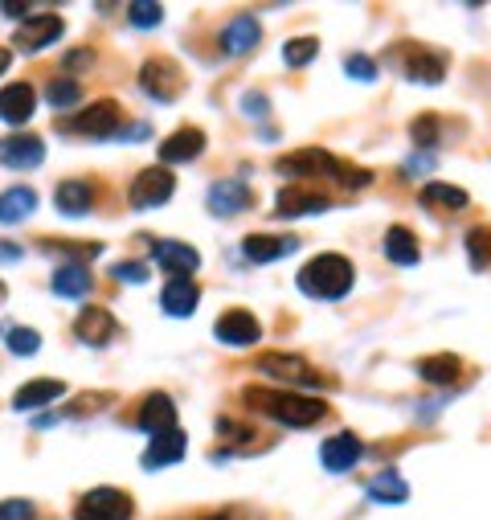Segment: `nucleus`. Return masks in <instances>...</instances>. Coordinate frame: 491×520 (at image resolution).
Returning a JSON list of instances; mask_svg holds the SVG:
<instances>
[{
  "instance_id": "a211bd4d",
  "label": "nucleus",
  "mask_w": 491,
  "mask_h": 520,
  "mask_svg": "<svg viewBox=\"0 0 491 520\" xmlns=\"http://www.w3.org/2000/svg\"><path fill=\"white\" fill-rule=\"evenodd\" d=\"M74 336L82 344H91V349H103V344H111V336H115V316L107 308H82L78 320H74Z\"/></svg>"
},
{
  "instance_id": "0eeeda50",
  "label": "nucleus",
  "mask_w": 491,
  "mask_h": 520,
  "mask_svg": "<svg viewBox=\"0 0 491 520\" xmlns=\"http://www.w3.org/2000/svg\"><path fill=\"white\" fill-rule=\"evenodd\" d=\"M140 86H144V95H152L156 103H172L176 95H181L185 74L172 58H148L140 66Z\"/></svg>"
},
{
  "instance_id": "1a4fd4ad",
  "label": "nucleus",
  "mask_w": 491,
  "mask_h": 520,
  "mask_svg": "<svg viewBox=\"0 0 491 520\" xmlns=\"http://www.w3.org/2000/svg\"><path fill=\"white\" fill-rule=\"evenodd\" d=\"M66 33V21L62 17H29V21H21L17 25V33H13V46L21 50V54H37V50H46V46H54V41Z\"/></svg>"
},
{
  "instance_id": "9d476101",
  "label": "nucleus",
  "mask_w": 491,
  "mask_h": 520,
  "mask_svg": "<svg viewBox=\"0 0 491 520\" xmlns=\"http://www.w3.org/2000/svg\"><path fill=\"white\" fill-rule=\"evenodd\" d=\"M152 254H156V263H160L172 279H193V271L201 267L197 246L176 242V238H156V242H152Z\"/></svg>"
},
{
  "instance_id": "a19ab883",
  "label": "nucleus",
  "mask_w": 491,
  "mask_h": 520,
  "mask_svg": "<svg viewBox=\"0 0 491 520\" xmlns=\"http://www.w3.org/2000/svg\"><path fill=\"white\" fill-rule=\"evenodd\" d=\"M111 279H119V283H148V263H115Z\"/></svg>"
},
{
  "instance_id": "c756f323",
  "label": "nucleus",
  "mask_w": 491,
  "mask_h": 520,
  "mask_svg": "<svg viewBox=\"0 0 491 520\" xmlns=\"http://www.w3.org/2000/svg\"><path fill=\"white\" fill-rule=\"evenodd\" d=\"M369 500L377 504H406L410 500V484L401 480V475L389 467V471H377L369 480Z\"/></svg>"
},
{
  "instance_id": "58836bf2",
  "label": "nucleus",
  "mask_w": 491,
  "mask_h": 520,
  "mask_svg": "<svg viewBox=\"0 0 491 520\" xmlns=\"http://www.w3.org/2000/svg\"><path fill=\"white\" fill-rule=\"evenodd\" d=\"M111 402H115L111 394H86V398H74V402L66 406V414H62V418H78V414L86 418V414H99V410H107Z\"/></svg>"
},
{
  "instance_id": "09e8293b",
  "label": "nucleus",
  "mask_w": 491,
  "mask_h": 520,
  "mask_svg": "<svg viewBox=\"0 0 491 520\" xmlns=\"http://www.w3.org/2000/svg\"><path fill=\"white\" fill-rule=\"evenodd\" d=\"M209 520H242V516H234V512H221V516H209Z\"/></svg>"
},
{
  "instance_id": "f257e3e1",
  "label": "nucleus",
  "mask_w": 491,
  "mask_h": 520,
  "mask_svg": "<svg viewBox=\"0 0 491 520\" xmlns=\"http://www.w3.org/2000/svg\"><path fill=\"white\" fill-rule=\"evenodd\" d=\"M242 402L271 418L279 426H291V430H311L332 418V406L324 398H311V394H295V389H279V385H258V389H246Z\"/></svg>"
},
{
  "instance_id": "393cba45",
  "label": "nucleus",
  "mask_w": 491,
  "mask_h": 520,
  "mask_svg": "<svg viewBox=\"0 0 491 520\" xmlns=\"http://www.w3.org/2000/svg\"><path fill=\"white\" fill-rule=\"evenodd\" d=\"M54 205L66 218H82V213L95 209V185L91 181H62L54 193Z\"/></svg>"
},
{
  "instance_id": "37998d69",
  "label": "nucleus",
  "mask_w": 491,
  "mask_h": 520,
  "mask_svg": "<svg viewBox=\"0 0 491 520\" xmlns=\"http://www.w3.org/2000/svg\"><path fill=\"white\" fill-rule=\"evenodd\" d=\"M242 111H246V115H254V119H266L271 103H266V95H246V99H242Z\"/></svg>"
},
{
  "instance_id": "e433bc0d",
  "label": "nucleus",
  "mask_w": 491,
  "mask_h": 520,
  "mask_svg": "<svg viewBox=\"0 0 491 520\" xmlns=\"http://www.w3.org/2000/svg\"><path fill=\"white\" fill-rule=\"evenodd\" d=\"M127 21L136 25V29H156L164 21V5H148V0H140V5H127Z\"/></svg>"
},
{
  "instance_id": "ddd939ff",
  "label": "nucleus",
  "mask_w": 491,
  "mask_h": 520,
  "mask_svg": "<svg viewBox=\"0 0 491 520\" xmlns=\"http://www.w3.org/2000/svg\"><path fill=\"white\" fill-rule=\"evenodd\" d=\"M41 156H46V144H41V136L13 132V136L0 140V164H5V168H37Z\"/></svg>"
},
{
  "instance_id": "c85d7f7f",
  "label": "nucleus",
  "mask_w": 491,
  "mask_h": 520,
  "mask_svg": "<svg viewBox=\"0 0 491 520\" xmlns=\"http://www.w3.org/2000/svg\"><path fill=\"white\" fill-rule=\"evenodd\" d=\"M385 258L389 263H397V267H414L418 263V238L406 230V226H389L385 230Z\"/></svg>"
},
{
  "instance_id": "cd10ccee",
  "label": "nucleus",
  "mask_w": 491,
  "mask_h": 520,
  "mask_svg": "<svg viewBox=\"0 0 491 520\" xmlns=\"http://www.w3.org/2000/svg\"><path fill=\"white\" fill-rule=\"evenodd\" d=\"M418 377L430 381V385H455L463 377V361L455 353H434V357H422L418 361Z\"/></svg>"
},
{
  "instance_id": "f03ea898",
  "label": "nucleus",
  "mask_w": 491,
  "mask_h": 520,
  "mask_svg": "<svg viewBox=\"0 0 491 520\" xmlns=\"http://www.w3.org/2000/svg\"><path fill=\"white\" fill-rule=\"evenodd\" d=\"M287 181H299V177H328V181H336V185H344V189H365L369 181H373V172L369 168H356V164H348V160H340V156H332L328 148H299V152H287V156H279V164H275Z\"/></svg>"
},
{
  "instance_id": "7c9ffc66",
  "label": "nucleus",
  "mask_w": 491,
  "mask_h": 520,
  "mask_svg": "<svg viewBox=\"0 0 491 520\" xmlns=\"http://www.w3.org/2000/svg\"><path fill=\"white\" fill-rule=\"evenodd\" d=\"M91 287H95V279L82 263H70V267L54 271V295H62V299H82Z\"/></svg>"
},
{
  "instance_id": "6e6552de",
  "label": "nucleus",
  "mask_w": 491,
  "mask_h": 520,
  "mask_svg": "<svg viewBox=\"0 0 491 520\" xmlns=\"http://www.w3.org/2000/svg\"><path fill=\"white\" fill-rule=\"evenodd\" d=\"M172 189H176V181H172V168L156 164V168H144L140 177L131 181L127 201H131V209H160V205L172 197Z\"/></svg>"
},
{
  "instance_id": "ea45409f",
  "label": "nucleus",
  "mask_w": 491,
  "mask_h": 520,
  "mask_svg": "<svg viewBox=\"0 0 491 520\" xmlns=\"http://www.w3.org/2000/svg\"><path fill=\"white\" fill-rule=\"evenodd\" d=\"M9 349H13V357H33V353L41 349V332H33V328H13V332H9Z\"/></svg>"
},
{
  "instance_id": "a18cd8bd",
  "label": "nucleus",
  "mask_w": 491,
  "mask_h": 520,
  "mask_svg": "<svg viewBox=\"0 0 491 520\" xmlns=\"http://www.w3.org/2000/svg\"><path fill=\"white\" fill-rule=\"evenodd\" d=\"M21 258V246H13V242H0V263H17Z\"/></svg>"
},
{
  "instance_id": "b1692460",
  "label": "nucleus",
  "mask_w": 491,
  "mask_h": 520,
  "mask_svg": "<svg viewBox=\"0 0 491 520\" xmlns=\"http://www.w3.org/2000/svg\"><path fill=\"white\" fill-rule=\"evenodd\" d=\"M185 447H189V439H185V430H168V435H156L152 439V447L144 451V467L148 471H156V467H168V463H181L185 459Z\"/></svg>"
},
{
  "instance_id": "473e14b6",
  "label": "nucleus",
  "mask_w": 491,
  "mask_h": 520,
  "mask_svg": "<svg viewBox=\"0 0 491 520\" xmlns=\"http://www.w3.org/2000/svg\"><path fill=\"white\" fill-rule=\"evenodd\" d=\"M467 254H471V267H475V271H487V267H491V226L467 230Z\"/></svg>"
},
{
  "instance_id": "7ed1b4c3",
  "label": "nucleus",
  "mask_w": 491,
  "mask_h": 520,
  "mask_svg": "<svg viewBox=\"0 0 491 520\" xmlns=\"http://www.w3.org/2000/svg\"><path fill=\"white\" fill-rule=\"evenodd\" d=\"M299 291L307 295V299H324V303H336V299H344L348 291H352V283H356V267L348 263L344 254H316L311 263H303L299 267Z\"/></svg>"
},
{
  "instance_id": "4be33fe9",
  "label": "nucleus",
  "mask_w": 491,
  "mask_h": 520,
  "mask_svg": "<svg viewBox=\"0 0 491 520\" xmlns=\"http://www.w3.org/2000/svg\"><path fill=\"white\" fill-rule=\"evenodd\" d=\"M66 394V385L58 381V377H33V381H25L17 394H13V410H37V406H50V402H58Z\"/></svg>"
},
{
  "instance_id": "2f4dec72",
  "label": "nucleus",
  "mask_w": 491,
  "mask_h": 520,
  "mask_svg": "<svg viewBox=\"0 0 491 520\" xmlns=\"http://www.w3.org/2000/svg\"><path fill=\"white\" fill-rule=\"evenodd\" d=\"M422 205H426V209H467L471 197H467V189H459V185L430 181V185L422 189Z\"/></svg>"
},
{
  "instance_id": "4c0bfd02",
  "label": "nucleus",
  "mask_w": 491,
  "mask_h": 520,
  "mask_svg": "<svg viewBox=\"0 0 491 520\" xmlns=\"http://www.w3.org/2000/svg\"><path fill=\"white\" fill-rule=\"evenodd\" d=\"M344 74L356 78V82H377V58H369V54H348V58H344Z\"/></svg>"
},
{
  "instance_id": "2eb2a0df",
  "label": "nucleus",
  "mask_w": 491,
  "mask_h": 520,
  "mask_svg": "<svg viewBox=\"0 0 491 520\" xmlns=\"http://www.w3.org/2000/svg\"><path fill=\"white\" fill-rule=\"evenodd\" d=\"M275 209L279 218H303V213H324L332 209V201L316 189H303V185H291V189H279L275 193Z\"/></svg>"
},
{
  "instance_id": "412c9836",
  "label": "nucleus",
  "mask_w": 491,
  "mask_h": 520,
  "mask_svg": "<svg viewBox=\"0 0 491 520\" xmlns=\"http://www.w3.org/2000/svg\"><path fill=\"white\" fill-rule=\"evenodd\" d=\"M140 430H148V435H168V430H176V406L168 394H148L140 402Z\"/></svg>"
},
{
  "instance_id": "a878e982",
  "label": "nucleus",
  "mask_w": 491,
  "mask_h": 520,
  "mask_svg": "<svg viewBox=\"0 0 491 520\" xmlns=\"http://www.w3.org/2000/svg\"><path fill=\"white\" fill-rule=\"evenodd\" d=\"M33 209H37V193L29 185L5 189L0 193V226H17V222L33 218Z\"/></svg>"
},
{
  "instance_id": "f8f14e48",
  "label": "nucleus",
  "mask_w": 491,
  "mask_h": 520,
  "mask_svg": "<svg viewBox=\"0 0 491 520\" xmlns=\"http://www.w3.org/2000/svg\"><path fill=\"white\" fill-rule=\"evenodd\" d=\"M361 459H365V443L356 439L352 430H340V435H332V439L320 443V463H324L328 471H336V475L352 471Z\"/></svg>"
},
{
  "instance_id": "6ab92c4d",
  "label": "nucleus",
  "mask_w": 491,
  "mask_h": 520,
  "mask_svg": "<svg viewBox=\"0 0 491 520\" xmlns=\"http://www.w3.org/2000/svg\"><path fill=\"white\" fill-rule=\"evenodd\" d=\"M197 303H201V287L193 279H168L160 291V308L176 320H189L197 312Z\"/></svg>"
},
{
  "instance_id": "de8ad7c7",
  "label": "nucleus",
  "mask_w": 491,
  "mask_h": 520,
  "mask_svg": "<svg viewBox=\"0 0 491 520\" xmlns=\"http://www.w3.org/2000/svg\"><path fill=\"white\" fill-rule=\"evenodd\" d=\"M9 62H13V54H9L5 46H0V74H5V70H9Z\"/></svg>"
},
{
  "instance_id": "4468645a",
  "label": "nucleus",
  "mask_w": 491,
  "mask_h": 520,
  "mask_svg": "<svg viewBox=\"0 0 491 520\" xmlns=\"http://www.w3.org/2000/svg\"><path fill=\"white\" fill-rule=\"evenodd\" d=\"M250 189L242 185V181H217V185H209V193H205V205H209V213L213 218H234V213H242V209H250Z\"/></svg>"
},
{
  "instance_id": "79ce46f5",
  "label": "nucleus",
  "mask_w": 491,
  "mask_h": 520,
  "mask_svg": "<svg viewBox=\"0 0 491 520\" xmlns=\"http://www.w3.org/2000/svg\"><path fill=\"white\" fill-rule=\"evenodd\" d=\"M0 520H37V508L29 500H0Z\"/></svg>"
},
{
  "instance_id": "8fccbe9b",
  "label": "nucleus",
  "mask_w": 491,
  "mask_h": 520,
  "mask_svg": "<svg viewBox=\"0 0 491 520\" xmlns=\"http://www.w3.org/2000/svg\"><path fill=\"white\" fill-rule=\"evenodd\" d=\"M0 299H5V283H0Z\"/></svg>"
},
{
  "instance_id": "9b49d317",
  "label": "nucleus",
  "mask_w": 491,
  "mask_h": 520,
  "mask_svg": "<svg viewBox=\"0 0 491 520\" xmlns=\"http://www.w3.org/2000/svg\"><path fill=\"white\" fill-rule=\"evenodd\" d=\"M258 369L266 373V377H275L279 385H316L320 381V373L311 369L299 353H266V357H258Z\"/></svg>"
},
{
  "instance_id": "423d86ee",
  "label": "nucleus",
  "mask_w": 491,
  "mask_h": 520,
  "mask_svg": "<svg viewBox=\"0 0 491 520\" xmlns=\"http://www.w3.org/2000/svg\"><path fill=\"white\" fill-rule=\"evenodd\" d=\"M397 54H401V58H397V70L406 74L410 82H430V86H434V82L446 78V54L422 46V41H410V46H401Z\"/></svg>"
},
{
  "instance_id": "20e7f679",
  "label": "nucleus",
  "mask_w": 491,
  "mask_h": 520,
  "mask_svg": "<svg viewBox=\"0 0 491 520\" xmlns=\"http://www.w3.org/2000/svg\"><path fill=\"white\" fill-rule=\"evenodd\" d=\"M123 107L115 99H99L91 107H82V115L66 119L62 123V132L66 136H86V140H115L123 132Z\"/></svg>"
},
{
  "instance_id": "c03bdc74",
  "label": "nucleus",
  "mask_w": 491,
  "mask_h": 520,
  "mask_svg": "<svg viewBox=\"0 0 491 520\" xmlns=\"http://www.w3.org/2000/svg\"><path fill=\"white\" fill-rule=\"evenodd\" d=\"M91 58H95V50H70V54H66V70H78V66H91Z\"/></svg>"
},
{
  "instance_id": "49530a36",
  "label": "nucleus",
  "mask_w": 491,
  "mask_h": 520,
  "mask_svg": "<svg viewBox=\"0 0 491 520\" xmlns=\"http://www.w3.org/2000/svg\"><path fill=\"white\" fill-rule=\"evenodd\" d=\"M5 13H9L13 21H25V13H29V5H5Z\"/></svg>"
},
{
  "instance_id": "c9c22d12",
  "label": "nucleus",
  "mask_w": 491,
  "mask_h": 520,
  "mask_svg": "<svg viewBox=\"0 0 491 520\" xmlns=\"http://www.w3.org/2000/svg\"><path fill=\"white\" fill-rule=\"evenodd\" d=\"M46 99H50V107L66 111V107H74V103L82 99V86H78L74 78H54V82H50V91H46Z\"/></svg>"
},
{
  "instance_id": "f704fd0d",
  "label": "nucleus",
  "mask_w": 491,
  "mask_h": 520,
  "mask_svg": "<svg viewBox=\"0 0 491 520\" xmlns=\"http://www.w3.org/2000/svg\"><path fill=\"white\" fill-rule=\"evenodd\" d=\"M410 140H414L422 152H430V148L442 140V123H438V115H430V111L418 115V119L410 123Z\"/></svg>"
},
{
  "instance_id": "39448f33",
  "label": "nucleus",
  "mask_w": 491,
  "mask_h": 520,
  "mask_svg": "<svg viewBox=\"0 0 491 520\" xmlns=\"http://www.w3.org/2000/svg\"><path fill=\"white\" fill-rule=\"evenodd\" d=\"M131 516H136V504L119 488H95L74 508V520H131Z\"/></svg>"
},
{
  "instance_id": "bb28decb",
  "label": "nucleus",
  "mask_w": 491,
  "mask_h": 520,
  "mask_svg": "<svg viewBox=\"0 0 491 520\" xmlns=\"http://www.w3.org/2000/svg\"><path fill=\"white\" fill-rule=\"evenodd\" d=\"M299 238H275V234H250L242 242V254L250 258V263H275V258H283L287 250H295Z\"/></svg>"
},
{
  "instance_id": "f3484780",
  "label": "nucleus",
  "mask_w": 491,
  "mask_h": 520,
  "mask_svg": "<svg viewBox=\"0 0 491 520\" xmlns=\"http://www.w3.org/2000/svg\"><path fill=\"white\" fill-rule=\"evenodd\" d=\"M201 152H205V132H201V127H181V132H172V136L160 144L164 168H172V164H189V160H197Z\"/></svg>"
},
{
  "instance_id": "dca6fc26",
  "label": "nucleus",
  "mask_w": 491,
  "mask_h": 520,
  "mask_svg": "<svg viewBox=\"0 0 491 520\" xmlns=\"http://www.w3.org/2000/svg\"><path fill=\"white\" fill-rule=\"evenodd\" d=\"M217 340L221 344H234V349H246V344H258V336H262V328H258V320L250 316V312H242V308H230L226 316L217 320Z\"/></svg>"
},
{
  "instance_id": "5701e85b",
  "label": "nucleus",
  "mask_w": 491,
  "mask_h": 520,
  "mask_svg": "<svg viewBox=\"0 0 491 520\" xmlns=\"http://www.w3.org/2000/svg\"><path fill=\"white\" fill-rule=\"evenodd\" d=\"M258 41H262V25L254 17H238L221 29V50H226L230 58H246Z\"/></svg>"
},
{
  "instance_id": "72a5a7b5",
  "label": "nucleus",
  "mask_w": 491,
  "mask_h": 520,
  "mask_svg": "<svg viewBox=\"0 0 491 520\" xmlns=\"http://www.w3.org/2000/svg\"><path fill=\"white\" fill-rule=\"evenodd\" d=\"M316 54H320V41H316V37H291L287 46H283V62H287L291 70H303Z\"/></svg>"
},
{
  "instance_id": "aec40b11",
  "label": "nucleus",
  "mask_w": 491,
  "mask_h": 520,
  "mask_svg": "<svg viewBox=\"0 0 491 520\" xmlns=\"http://www.w3.org/2000/svg\"><path fill=\"white\" fill-rule=\"evenodd\" d=\"M33 111H37V91L29 82H13V86L0 91V119H5V123H13V127L29 123Z\"/></svg>"
}]
</instances>
